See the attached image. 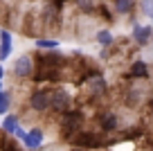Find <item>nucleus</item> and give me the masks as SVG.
Segmentation results:
<instances>
[{
	"mask_svg": "<svg viewBox=\"0 0 153 151\" xmlns=\"http://www.w3.org/2000/svg\"><path fill=\"white\" fill-rule=\"evenodd\" d=\"M36 45L41 47V50H45V47H48V50H54V47H56L59 43L54 41V38H38V41H36Z\"/></svg>",
	"mask_w": 153,
	"mask_h": 151,
	"instance_id": "4468645a",
	"label": "nucleus"
},
{
	"mask_svg": "<svg viewBox=\"0 0 153 151\" xmlns=\"http://www.w3.org/2000/svg\"><path fill=\"white\" fill-rule=\"evenodd\" d=\"M72 142H74L76 147H81V149H88V147H97V144H99V140L95 138V133H88V131L76 133V135L72 138Z\"/></svg>",
	"mask_w": 153,
	"mask_h": 151,
	"instance_id": "20e7f679",
	"label": "nucleus"
},
{
	"mask_svg": "<svg viewBox=\"0 0 153 151\" xmlns=\"http://www.w3.org/2000/svg\"><path fill=\"white\" fill-rule=\"evenodd\" d=\"M97 41H99V45L108 47L110 43H113V36H110V32H106V29H101V32L97 34Z\"/></svg>",
	"mask_w": 153,
	"mask_h": 151,
	"instance_id": "ddd939ff",
	"label": "nucleus"
},
{
	"mask_svg": "<svg viewBox=\"0 0 153 151\" xmlns=\"http://www.w3.org/2000/svg\"><path fill=\"white\" fill-rule=\"evenodd\" d=\"M23 142H25V147H27V149H36V147L43 142V131H41V129H32L29 133H25Z\"/></svg>",
	"mask_w": 153,
	"mask_h": 151,
	"instance_id": "423d86ee",
	"label": "nucleus"
},
{
	"mask_svg": "<svg viewBox=\"0 0 153 151\" xmlns=\"http://www.w3.org/2000/svg\"><path fill=\"white\" fill-rule=\"evenodd\" d=\"M101 129H104V131H113L115 126H117V115H113V113H106L104 117H101Z\"/></svg>",
	"mask_w": 153,
	"mask_h": 151,
	"instance_id": "1a4fd4ad",
	"label": "nucleus"
},
{
	"mask_svg": "<svg viewBox=\"0 0 153 151\" xmlns=\"http://www.w3.org/2000/svg\"><path fill=\"white\" fill-rule=\"evenodd\" d=\"M81 120H83L81 113H76V111H70V113H68V111H65V113H63V120H61L63 131H68V133H79Z\"/></svg>",
	"mask_w": 153,
	"mask_h": 151,
	"instance_id": "f257e3e1",
	"label": "nucleus"
},
{
	"mask_svg": "<svg viewBox=\"0 0 153 151\" xmlns=\"http://www.w3.org/2000/svg\"><path fill=\"white\" fill-rule=\"evenodd\" d=\"M14 72L18 77H23V79H27V77L32 75V59H29V57H20L18 61H16Z\"/></svg>",
	"mask_w": 153,
	"mask_h": 151,
	"instance_id": "0eeeda50",
	"label": "nucleus"
},
{
	"mask_svg": "<svg viewBox=\"0 0 153 151\" xmlns=\"http://www.w3.org/2000/svg\"><path fill=\"white\" fill-rule=\"evenodd\" d=\"M0 41H2V45H0V59H7L11 52V34L7 29H2L0 32Z\"/></svg>",
	"mask_w": 153,
	"mask_h": 151,
	"instance_id": "6e6552de",
	"label": "nucleus"
},
{
	"mask_svg": "<svg viewBox=\"0 0 153 151\" xmlns=\"http://www.w3.org/2000/svg\"><path fill=\"white\" fill-rule=\"evenodd\" d=\"M135 5V0H115V9L120 11V14H126L131 11V7Z\"/></svg>",
	"mask_w": 153,
	"mask_h": 151,
	"instance_id": "9b49d317",
	"label": "nucleus"
},
{
	"mask_svg": "<svg viewBox=\"0 0 153 151\" xmlns=\"http://www.w3.org/2000/svg\"><path fill=\"white\" fill-rule=\"evenodd\" d=\"M133 36L137 45H149V38H151V27L149 25H133Z\"/></svg>",
	"mask_w": 153,
	"mask_h": 151,
	"instance_id": "39448f33",
	"label": "nucleus"
},
{
	"mask_svg": "<svg viewBox=\"0 0 153 151\" xmlns=\"http://www.w3.org/2000/svg\"><path fill=\"white\" fill-rule=\"evenodd\" d=\"M16 126H18L16 117H14V115H7V117H5V122H2V129H5L7 133H14V131H16Z\"/></svg>",
	"mask_w": 153,
	"mask_h": 151,
	"instance_id": "f8f14e48",
	"label": "nucleus"
},
{
	"mask_svg": "<svg viewBox=\"0 0 153 151\" xmlns=\"http://www.w3.org/2000/svg\"><path fill=\"white\" fill-rule=\"evenodd\" d=\"M131 72H133L135 77H142V79L149 77V70H146V63H144V61H135L133 68H131Z\"/></svg>",
	"mask_w": 153,
	"mask_h": 151,
	"instance_id": "9d476101",
	"label": "nucleus"
},
{
	"mask_svg": "<svg viewBox=\"0 0 153 151\" xmlns=\"http://www.w3.org/2000/svg\"><path fill=\"white\" fill-rule=\"evenodd\" d=\"M90 86H92V90H95V93H104V90H106V81L101 79V77L90 79Z\"/></svg>",
	"mask_w": 153,
	"mask_h": 151,
	"instance_id": "dca6fc26",
	"label": "nucleus"
},
{
	"mask_svg": "<svg viewBox=\"0 0 153 151\" xmlns=\"http://www.w3.org/2000/svg\"><path fill=\"white\" fill-rule=\"evenodd\" d=\"M29 104H32L34 111H48L50 108V93L48 90H36L29 97Z\"/></svg>",
	"mask_w": 153,
	"mask_h": 151,
	"instance_id": "7ed1b4c3",
	"label": "nucleus"
},
{
	"mask_svg": "<svg viewBox=\"0 0 153 151\" xmlns=\"http://www.w3.org/2000/svg\"><path fill=\"white\" fill-rule=\"evenodd\" d=\"M0 79H2V66H0Z\"/></svg>",
	"mask_w": 153,
	"mask_h": 151,
	"instance_id": "6ab92c4d",
	"label": "nucleus"
},
{
	"mask_svg": "<svg viewBox=\"0 0 153 151\" xmlns=\"http://www.w3.org/2000/svg\"><path fill=\"white\" fill-rule=\"evenodd\" d=\"M144 14L151 16V0H144Z\"/></svg>",
	"mask_w": 153,
	"mask_h": 151,
	"instance_id": "f3484780",
	"label": "nucleus"
},
{
	"mask_svg": "<svg viewBox=\"0 0 153 151\" xmlns=\"http://www.w3.org/2000/svg\"><path fill=\"white\" fill-rule=\"evenodd\" d=\"M9 102H11L9 93H0V113H7V111H9Z\"/></svg>",
	"mask_w": 153,
	"mask_h": 151,
	"instance_id": "2eb2a0df",
	"label": "nucleus"
},
{
	"mask_svg": "<svg viewBox=\"0 0 153 151\" xmlns=\"http://www.w3.org/2000/svg\"><path fill=\"white\" fill-rule=\"evenodd\" d=\"M14 133H16V135H18V138H25V131H23V129H20V126H16V131H14Z\"/></svg>",
	"mask_w": 153,
	"mask_h": 151,
	"instance_id": "a211bd4d",
	"label": "nucleus"
},
{
	"mask_svg": "<svg viewBox=\"0 0 153 151\" xmlns=\"http://www.w3.org/2000/svg\"><path fill=\"white\" fill-rule=\"evenodd\" d=\"M68 106H70V95H68L65 90L50 93V108H54L56 113H65Z\"/></svg>",
	"mask_w": 153,
	"mask_h": 151,
	"instance_id": "f03ea898",
	"label": "nucleus"
}]
</instances>
